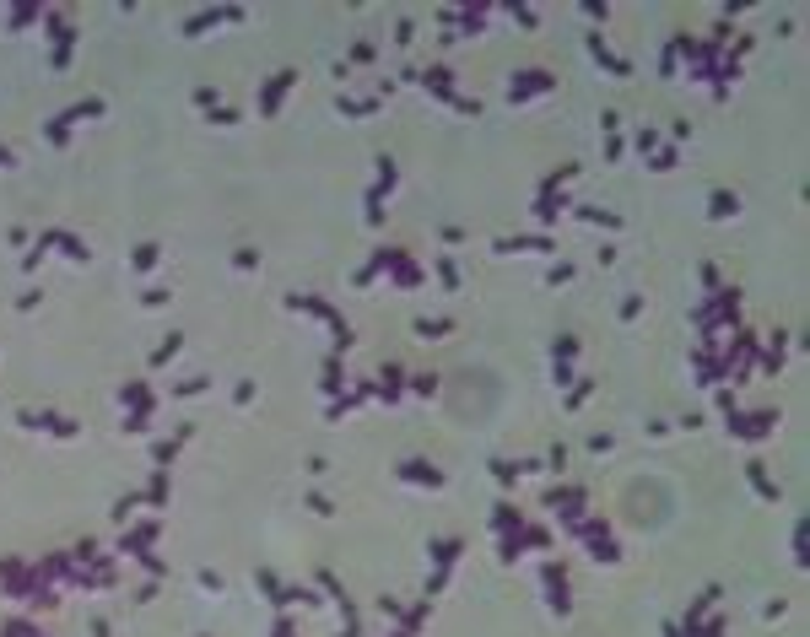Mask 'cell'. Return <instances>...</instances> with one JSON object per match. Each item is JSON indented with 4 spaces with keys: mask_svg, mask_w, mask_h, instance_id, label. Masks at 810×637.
<instances>
[{
    "mask_svg": "<svg viewBox=\"0 0 810 637\" xmlns=\"http://www.w3.org/2000/svg\"><path fill=\"white\" fill-rule=\"evenodd\" d=\"M292 81H297V71H276V76H270V86L259 92V114H276V109H281V98H286V86H292Z\"/></svg>",
    "mask_w": 810,
    "mask_h": 637,
    "instance_id": "1",
    "label": "cell"
},
{
    "mask_svg": "<svg viewBox=\"0 0 810 637\" xmlns=\"http://www.w3.org/2000/svg\"><path fill=\"white\" fill-rule=\"evenodd\" d=\"M421 86H427L432 98H443V103H454V71H443V65H432V71H421L416 76Z\"/></svg>",
    "mask_w": 810,
    "mask_h": 637,
    "instance_id": "2",
    "label": "cell"
},
{
    "mask_svg": "<svg viewBox=\"0 0 810 637\" xmlns=\"http://www.w3.org/2000/svg\"><path fill=\"white\" fill-rule=\"evenodd\" d=\"M400 481H411V486H443V470L421 465V459H405V465H400Z\"/></svg>",
    "mask_w": 810,
    "mask_h": 637,
    "instance_id": "3",
    "label": "cell"
},
{
    "mask_svg": "<svg viewBox=\"0 0 810 637\" xmlns=\"http://www.w3.org/2000/svg\"><path fill=\"white\" fill-rule=\"evenodd\" d=\"M535 92H551V76H546V71H529L524 81H514V86H508V98H514V103L535 98Z\"/></svg>",
    "mask_w": 810,
    "mask_h": 637,
    "instance_id": "4",
    "label": "cell"
},
{
    "mask_svg": "<svg viewBox=\"0 0 810 637\" xmlns=\"http://www.w3.org/2000/svg\"><path fill=\"white\" fill-rule=\"evenodd\" d=\"M773 421H778V416H767V411H761V416H740V421H729V432H740V438H767V432H773Z\"/></svg>",
    "mask_w": 810,
    "mask_h": 637,
    "instance_id": "5",
    "label": "cell"
},
{
    "mask_svg": "<svg viewBox=\"0 0 810 637\" xmlns=\"http://www.w3.org/2000/svg\"><path fill=\"white\" fill-rule=\"evenodd\" d=\"M546 588H551V605H556V611H562L567 616V605H573V600H567V573H562V567H546Z\"/></svg>",
    "mask_w": 810,
    "mask_h": 637,
    "instance_id": "6",
    "label": "cell"
},
{
    "mask_svg": "<svg viewBox=\"0 0 810 637\" xmlns=\"http://www.w3.org/2000/svg\"><path fill=\"white\" fill-rule=\"evenodd\" d=\"M746 476H751V486H756L761 497H767V503H778V486H773V481H767V470H761L756 459H751V465H746Z\"/></svg>",
    "mask_w": 810,
    "mask_h": 637,
    "instance_id": "7",
    "label": "cell"
},
{
    "mask_svg": "<svg viewBox=\"0 0 810 637\" xmlns=\"http://www.w3.org/2000/svg\"><path fill=\"white\" fill-rule=\"evenodd\" d=\"M708 211H713V221H724V216H735V211H740V200L729 195V189H719V195L708 200Z\"/></svg>",
    "mask_w": 810,
    "mask_h": 637,
    "instance_id": "8",
    "label": "cell"
},
{
    "mask_svg": "<svg viewBox=\"0 0 810 637\" xmlns=\"http://www.w3.org/2000/svg\"><path fill=\"white\" fill-rule=\"evenodd\" d=\"M519 249H551L546 238H497V254H519Z\"/></svg>",
    "mask_w": 810,
    "mask_h": 637,
    "instance_id": "9",
    "label": "cell"
},
{
    "mask_svg": "<svg viewBox=\"0 0 810 637\" xmlns=\"http://www.w3.org/2000/svg\"><path fill=\"white\" fill-rule=\"evenodd\" d=\"M379 378H384V383H379L373 394H384V400H400V389H405V383H400V368H384Z\"/></svg>",
    "mask_w": 810,
    "mask_h": 637,
    "instance_id": "10",
    "label": "cell"
},
{
    "mask_svg": "<svg viewBox=\"0 0 810 637\" xmlns=\"http://www.w3.org/2000/svg\"><path fill=\"white\" fill-rule=\"evenodd\" d=\"M416 335L421 341H443V335H449V318H416Z\"/></svg>",
    "mask_w": 810,
    "mask_h": 637,
    "instance_id": "11",
    "label": "cell"
},
{
    "mask_svg": "<svg viewBox=\"0 0 810 637\" xmlns=\"http://www.w3.org/2000/svg\"><path fill=\"white\" fill-rule=\"evenodd\" d=\"M124 405H135V411H151V389H146V383H124Z\"/></svg>",
    "mask_w": 810,
    "mask_h": 637,
    "instance_id": "12",
    "label": "cell"
},
{
    "mask_svg": "<svg viewBox=\"0 0 810 637\" xmlns=\"http://www.w3.org/2000/svg\"><path fill=\"white\" fill-rule=\"evenodd\" d=\"M98 114H103V98H86V103H76V109L65 114L60 124H71V119H98Z\"/></svg>",
    "mask_w": 810,
    "mask_h": 637,
    "instance_id": "13",
    "label": "cell"
},
{
    "mask_svg": "<svg viewBox=\"0 0 810 637\" xmlns=\"http://www.w3.org/2000/svg\"><path fill=\"white\" fill-rule=\"evenodd\" d=\"M146 497H151V508H162V503H168V470H157V476H151Z\"/></svg>",
    "mask_w": 810,
    "mask_h": 637,
    "instance_id": "14",
    "label": "cell"
},
{
    "mask_svg": "<svg viewBox=\"0 0 810 637\" xmlns=\"http://www.w3.org/2000/svg\"><path fill=\"white\" fill-rule=\"evenodd\" d=\"M179 346H184V341H179V335H168V341H162L157 351H151V368H162V362H173V356H179Z\"/></svg>",
    "mask_w": 810,
    "mask_h": 637,
    "instance_id": "15",
    "label": "cell"
},
{
    "mask_svg": "<svg viewBox=\"0 0 810 637\" xmlns=\"http://www.w3.org/2000/svg\"><path fill=\"white\" fill-rule=\"evenodd\" d=\"M567 200H556V195H546V189H540V206H535V216L540 221H556V211H562Z\"/></svg>",
    "mask_w": 810,
    "mask_h": 637,
    "instance_id": "16",
    "label": "cell"
},
{
    "mask_svg": "<svg viewBox=\"0 0 810 637\" xmlns=\"http://www.w3.org/2000/svg\"><path fill=\"white\" fill-rule=\"evenodd\" d=\"M179 443H184V438H168V443H157V448H151V459H157V470H168V459H173V453H179Z\"/></svg>",
    "mask_w": 810,
    "mask_h": 637,
    "instance_id": "17",
    "label": "cell"
},
{
    "mask_svg": "<svg viewBox=\"0 0 810 637\" xmlns=\"http://www.w3.org/2000/svg\"><path fill=\"white\" fill-rule=\"evenodd\" d=\"M324 389H341V356H330V362H324Z\"/></svg>",
    "mask_w": 810,
    "mask_h": 637,
    "instance_id": "18",
    "label": "cell"
},
{
    "mask_svg": "<svg viewBox=\"0 0 810 637\" xmlns=\"http://www.w3.org/2000/svg\"><path fill=\"white\" fill-rule=\"evenodd\" d=\"M151 265H157V244H141L135 249V270H151Z\"/></svg>",
    "mask_w": 810,
    "mask_h": 637,
    "instance_id": "19",
    "label": "cell"
},
{
    "mask_svg": "<svg viewBox=\"0 0 810 637\" xmlns=\"http://www.w3.org/2000/svg\"><path fill=\"white\" fill-rule=\"evenodd\" d=\"M259 588H265V600L281 605V583H276V573H259Z\"/></svg>",
    "mask_w": 810,
    "mask_h": 637,
    "instance_id": "20",
    "label": "cell"
},
{
    "mask_svg": "<svg viewBox=\"0 0 810 637\" xmlns=\"http://www.w3.org/2000/svg\"><path fill=\"white\" fill-rule=\"evenodd\" d=\"M438 281H443V286H459V270L449 265V259H438Z\"/></svg>",
    "mask_w": 810,
    "mask_h": 637,
    "instance_id": "21",
    "label": "cell"
},
{
    "mask_svg": "<svg viewBox=\"0 0 810 637\" xmlns=\"http://www.w3.org/2000/svg\"><path fill=\"white\" fill-rule=\"evenodd\" d=\"M130 508H141V497H119V503H114V518L124 524V518H130Z\"/></svg>",
    "mask_w": 810,
    "mask_h": 637,
    "instance_id": "22",
    "label": "cell"
},
{
    "mask_svg": "<svg viewBox=\"0 0 810 637\" xmlns=\"http://www.w3.org/2000/svg\"><path fill=\"white\" fill-rule=\"evenodd\" d=\"M60 244H65V254H71V259H86V249H81V238H71V233H60Z\"/></svg>",
    "mask_w": 810,
    "mask_h": 637,
    "instance_id": "23",
    "label": "cell"
},
{
    "mask_svg": "<svg viewBox=\"0 0 810 637\" xmlns=\"http://www.w3.org/2000/svg\"><path fill=\"white\" fill-rule=\"evenodd\" d=\"M195 103L200 109H216V86H195Z\"/></svg>",
    "mask_w": 810,
    "mask_h": 637,
    "instance_id": "24",
    "label": "cell"
},
{
    "mask_svg": "<svg viewBox=\"0 0 810 637\" xmlns=\"http://www.w3.org/2000/svg\"><path fill=\"white\" fill-rule=\"evenodd\" d=\"M233 265H238V270H254V265H259V254H254V249H238Z\"/></svg>",
    "mask_w": 810,
    "mask_h": 637,
    "instance_id": "25",
    "label": "cell"
},
{
    "mask_svg": "<svg viewBox=\"0 0 810 637\" xmlns=\"http://www.w3.org/2000/svg\"><path fill=\"white\" fill-rule=\"evenodd\" d=\"M379 611H384V616H389V621H405V611H400V605H394V600H389V594H384V600H379Z\"/></svg>",
    "mask_w": 810,
    "mask_h": 637,
    "instance_id": "26",
    "label": "cell"
},
{
    "mask_svg": "<svg viewBox=\"0 0 810 637\" xmlns=\"http://www.w3.org/2000/svg\"><path fill=\"white\" fill-rule=\"evenodd\" d=\"M491 470H497V481H514V476H519V470H524V465H508V459H497V465H491Z\"/></svg>",
    "mask_w": 810,
    "mask_h": 637,
    "instance_id": "27",
    "label": "cell"
},
{
    "mask_svg": "<svg viewBox=\"0 0 810 637\" xmlns=\"http://www.w3.org/2000/svg\"><path fill=\"white\" fill-rule=\"evenodd\" d=\"M276 637H297V626H292V621L281 616V621H276Z\"/></svg>",
    "mask_w": 810,
    "mask_h": 637,
    "instance_id": "28",
    "label": "cell"
},
{
    "mask_svg": "<svg viewBox=\"0 0 810 637\" xmlns=\"http://www.w3.org/2000/svg\"><path fill=\"white\" fill-rule=\"evenodd\" d=\"M92 637H109V621H98V626H92Z\"/></svg>",
    "mask_w": 810,
    "mask_h": 637,
    "instance_id": "29",
    "label": "cell"
},
{
    "mask_svg": "<svg viewBox=\"0 0 810 637\" xmlns=\"http://www.w3.org/2000/svg\"><path fill=\"white\" fill-rule=\"evenodd\" d=\"M0 168H11V151H6V146H0Z\"/></svg>",
    "mask_w": 810,
    "mask_h": 637,
    "instance_id": "30",
    "label": "cell"
}]
</instances>
